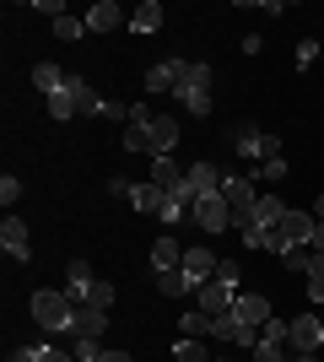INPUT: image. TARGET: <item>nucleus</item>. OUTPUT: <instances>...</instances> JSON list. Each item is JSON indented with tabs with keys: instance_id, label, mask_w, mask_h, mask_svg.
I'll list each match as a JSON object with an SVG mask.
<instances>
[{
	"instance_id": "obj_1",
	"label": "nucleus",
	"mask_w": 324,
	"mask_h": 362,
	"mask_svg": "<svg viewBox=\"0 0 324 362\" xmlns=\"http://www.w3.org/2000/svg\"><path fill=\"white\" fill-rule=\"evenodd\" d=\"M76 308H81V303L71 298V292H54V287H44V292H32V298H28L32 325H38V330H49V335H71Z\"/></svg>"
},
{
	"instance_id": "obj_2",
	"label": "nucleus",
	"mask_w": 324,
	"mask_h": 362,
	"mask_svg": "<svg viewBox=\"0 0 324 362\" xmlns=\"http://www.w3.org/2000/svg\"><path fill=\"white\" fill-rule=\"evenodd\" d=\"M173 98H179L195 119H205V114H211V65H205V60H184V65H179V87H173Z\"/></svg>"
},
{
	"instance_id": "obj_3",
	"label": "nucleus",
	"mask_w": 324,
	"mask_h": 362,
	"mask_svg": "<svg viewBox=\"0 0 324 362\" xmlns=\"http://www.w3.org/2000/svg\"><path fill=\"white\" fill-rule=\"evenodd\" d=\"M260 195H265L260 179H248V173H227V179H222V200L232 206V227L248 222V211H254V200H260Z\"/></svg>"
},
{
	"instance_id": "obj_4",
	"label": "nucleus",
	"mask_w": 324,
	"mask_h": 362,
	"mask_svg": "<svg viewBox=\"0 0 324 362\" xmlns=\"http://www.w3.org/2000/svg\"><path fill=\"white\" fill-rule=\"evenodd\" d=\"M287 351H292V357H313V351H324V319H319V314H303V319H292Z\"/></svg>"
},
{
	"instance_id": "obj_5",
	"label": "nucleus",
	"mask_w": 324,
	"mask_h": 362,
	"mask_svg": "<svg viewBox=\"0 0 324 362\" xmlns=\"http://www.w3.org/2000/svg\"><path fill=\"white\" fill-rule=\"evenodd\" d=\"M189 216H195V222H200L205 233H227V227H232V206L222 200V189H216V195H200Z\"/></svg>"
},
{
	"instance_id": "obj_6",
	"label": "nucleus",
	"mask_w": 324,
	"mask_h": 362,
	"mask_svg": "<svg viewBox=\"0 0 324 362\" xmlns=\"http://www.w3.org/2000/svg\"><path fill=\"white\" fill-rule=\"evenodd\" d=\"M152 103H130V119H124V151H146V136H152Z\"/></svg>"
},
{
	"instance_id": "obj_7",
	"label": "nucleus",
	"mask_w": 324,
	"mask_h": 362,
	"mask_svg": "<svg viewBox=\"0 0 324 362\" xmlns=\"http://www.w3.org/2000/svg\"><path fill=\"white\" fill-rule=\"evenodd\" d=\"M195 298H200V308L211 319H222V314H232V303H238V281H205Z\"/></svg>"
},
{
	"instance_id": "obj_8",
	"label": "nucleus",
	"mask_w": 324,
	"mask_h": 362,
	"mask_svg": "<svg viewBox=\"0 0 324 362\" xmlns=\"http://www.w3.org/2000/svg\"><path fill=\"white\" fill-rule=\"evenodd\" d=\"M0 249H6L11 259H22V265L32 259V238H28V222H16L11 211H6V222H0Z\"/></svg>"
},
{
	"instance_id": "obj_9",
	"label": "nucleus",
	"mask_w": 324,
	"mask_h": 362,
	"mask_svg": "<svg viewBox=\"0 0 324 362\" xmlns=\"http://www.w3.org/2000/svg\"><path fill=\"white\" fill-rule=\"evenodd\" d=\"M232 141H238V151H244V157H254V163L281 157V151H276V136H265V130H254V124H238V130H232Z\"/></svg>"
},
{
	"instance_id": "obj_10",
	"label": "nucleus",
	"mask_w": 324,
	"mask_h": 362,
	"mask_svg": "<svg viewBox=\"0 0 324 362\" xmlns=\"http://www.w3.org/2000/svg\"><path fill=\"white\" fill-rule=\"evenodd\" d=\"M173 146H179V119H173V114H157L152 136H146V157H173Z\"/></svg>"
},
{
	"instance_id": "obj_11",
	"label": "nucleus",
	"mask_w": 324,
	"mask_h": 362,
	"mask_svg": "<svg viewBox=\"0 0 324 362\" xmlns=\"http://www.w3.org/2000/svg\"><path fill=\"white\" fill-rule=\"evenodd\" d=\"M103 330H108V308L81 303V308H76V325H71V341H97Z\"/></svg>"
},
{
	"instance_id": "obj_12",
	"label": "nucleus",
	"mask_w": 324,
	"mask_h": 362,
	"mask_svg": "<svg viewBox=\"0 0 324 362\" xmlns=\"http://www.w3.org/2000/svg\"><path fill=\"white\" fill-rule=\"evenodd\" d=\"M222 189V173H216L211 163H189V173H184V195L189 200H200V195H216Z\"/></svg>"
},
{
	"instance_id": "obj_13",
	"label": "nucleus",
	"mask_w": 324,
	"mask_h": 362,
	"mask_svg": "<svg viewBox=\"0 0 324 362\" xmlns=\"http://www.w3.org/2000/svg\"><path fill=\"white\" fill-rule=\"evenodd\" d=\"M281 216H287V206H281L276 195H260V200H254V211H248V222H244V227H260V233H276V227H281ZM244 227H238V233H244Z\"/></svg>"
},
{
	"instance_id": "obj_14",
	"label": "nucleus",
	"mask_w": 324,
	"mask_h": 362,
	"mask_svg": "<svg viewBox=\"0 0 324 362\" xmlns=\"http://www.w3.org/2000/svg\"><path fill=\"white\" fill-rule=\"evenodd\" d=\"M92 287H97L92 265H87V259H71V265H65V292L76 303H92Z\"/></svg>"
},
{
	"instance_id": "obj_15",
	"label": "nucleus",
	"mask_w": 324,
	"mask_h": 362,
	"mask_svg": "<svg viewBox=\"0 0 324 362\" xmlns=\"http://www.w3.org/2000/svg\"><path fill=\"white\" fill-rule=\"evenodd\" d=\"M232 319H244V325L265 330V319H270V298H260V292H238V303H232Z\"/></svg>"
},
{
	"instance_id": "obj_16",
	"label": "nucleus",
	"mask_w": 324,
	"mask_h": 362,
	"mask_svg": "<svg viewBox=\"0 0 324 362\" xmlns=\"http://www.w3.org/2000/svg\"><path fill=\"white\" fill-rule=\"evenodd\" d=\"M71 98H76V114H92V119L108 114V98H97V87L87 76H71Z\"/></svg>"
},
{
	"instance_id": "obj_17",
	"label": "nucleus",
	"mask_w": 324,
	"mask_h": 362,
	"mask_svg": "<svg viewBox=\"0 0 324 362\" xmlns=\"http://www.w3.org/2000/svg\"><path fill=\"white\" fill-rule=\"evenodd\" d=\"M179 265H184V249H179V238H173V233H162V238L152 243V271L168 276V271H179Z\"/></svg>"
},
{
	"instance_id": "obj_18",
	"label": "nucleus",
	"mask_w": 324,
	"mask_h": 362,
	"mask_svg": "<svg viewBox=\"0 0 324 362\" xmlns=\"http://www.w3.org/2000/svg\"><path fill=\"white\" fill-rule=\"evenodd\" d=\"M216 265H222V259H216L211 249H184V276L195 281V287H205V281H211Z\"/></svg>"
},
{
	"instance_id": "obj_19",
	"label": "nucleus",
	"mask_w": 324,
	"mask_h": 362,
	"mask_svg": "<svg viewBox=\"0 0 324 362\" xmlns=\"http://www.w3.org/2000/svg\"><path fill=\"white\" fill-rule=\"evenodd\" d=\"M179 65H184V60H157L152 71H146V92H152V98L173 92V87H179Z\"/></svg>"
},
{
	"instance_id": "obj_20",
	"label": "nucleus",
	"mask_w": 324,
	"mask_h": 362,
	"mask_svg": "<svg viewBox=\"0 0 324 362\" xmlns=\"http://www.w3.org/2000/svg\"><path fill=\"white\" fill-rule=\"evenodd\" d=\"M162 200H168V189H157L152 179H146V184H136V189H130V206H136L140 216H162Z\"/></svg>"
},
{
	"instance_id": "obj_21",
	"label": "nucleus",
	"mask_w": 324,
	"mask_h": 362,
	"mask_svg": "<svg viewBox=\"0 0 324 362\" xmlns=\"http://www.w3.org/2000/svg\"><path fill=\"white\" fill-rule=\"evenodd\" d=\"M6 362H76L71 351H60L54 341H38V346H16Z\"/></svg>"
},
{
	"instance_id": "obj_22",
	"label": "nucleus",
	"mask_w": 324,
	"mask_h": 362,
	"mask_svg": "<svg viewBox=\"0 0 324 362\" xmlns=\"http://www.w3.org/2000/svg\"><path fill=\"white\" fill-rule=\"evenodd\" d=\"M32 87H38V92H44V98H54V92H65V87H71V71H60V65H32Z\"/></svg>"
},
{
	"instance_id": "obj_23",
	"label": "nucleus",
	"mask_w": 324,
	"mask_h": 362,
	"mask_svg": "<svg viewBox=\"0 0 324 362\" xmlns=\"http://www.w3.org/2000/svg\"><path fill=\"white\" fill-rule=\"evenodd\" d=\"M184 173L189 168H179L173 157H152V184L157 189H184Z\"/></svg>"
},
{
	"instance_id": "obj_24",
	"label": "nucleus",
	"mask_w": 324,
	"mask_h": 362,
	"mask_svg": "<svg viewBox=\"0 0 324 362\" xmlns=\"http://www.w3.org/2000/svg\"><path fill=\"white\" fill-rule=\"evenodd\" d=\"M119 22H130V16H124L114 0H97L92 11H87V33H108V28H119Z\"/></svg>"
},
{
	"instance_id": "obj_25",
	"label": "nucleus",
	"mask_w": 324,
	"mask_h": 362,
	"mask_svg": "<svg viewBox=\"0 0 324 362\" xmlns=\"http://www.w3.org/2000/svg\"><path fill=\"white\" fill-rule=\"evenodd\" d=\"M157 28H162V6H157V0H140V11L130 16V33L140 38V33H157Z\"/></svg>"
},
{
	"instance_id": "obj_26",
	"label": "nucleus",
	"mask_w": 324,
	"mask_h": 362,
	"mask_svg": "<svg viewBox=\"0 0 324 362\" xmlns=\"http://www.w3.org/2000/svg\"><path fill=\"white\" fill-rule=\"evenodd\" d=\"M157 292H162V298H184V292H200V287H195V281L184 276V265H179V271L157 276Z\"/></svg>"
},
{
	"instance_id": "obj_27",
	"label": "nucleus",
	"mask_w": 324,
	"mask_h": 362,
	"mask_svg": "<svg viewBox=\"0 0 324 362\" xmlns=\"http://www.w3.org/2000/svg\"><path fill=\"white\" fill-rule=\"evenodd\" d=\"M184 335L189 341H205V335H216V319L205 308H195V314H184Z\"/></svg>"
},
{
	"instance_id": "obj_28",
	"label": "nucleus",
	"mask_w": 324,
	"mask_h": 362,
	"mask_svg": "<svg viewBox=\"0 0 324 362\" xmlns=\"http://www.w3.org/2000/svg\"><path fill=\"white\" fill-rule=\"evenodd\" d=\"M173 362H211V351H205V341H189V335H179Z\"/></svg>"
},
{
	"instance_id": "obj_29",
	"label": "nucleus",
	"mask_w": 324,
	"mask_h": 362,
	"mask_svg": "<svg viewBox=\"0 0 324 362\" xmlns=\"http://www.w3.org/2000/svg\"><path fill=\"white\" fill-rule=\"evenodd\" d=\"M281 265H287V271H297V276H308V271H313V249H308V243H297V249H287V255H281Z\"/></svg>"
},
{
	"instance_id": "obj_30",
	"label": "nucleus",
	"mask_w": 324,
	"mask_h": 362,
	"mask_svg": "<svg viewBox=\"0 0 324 362\" xmlns=\"http://www.w3.org/2000/svg\"><path fill=\"white\" fill-rule=\"evenodd\" d=\"M49 114H54V124L76 119V98H71V87H65V92H54V98H49Z\"/></svg>"
},
{
	"instance_id": "obj_31",
	"label": "nucleus",
	"mask_w": 324,
	"mask_h": 362,
	"mask_svg": "<svg viewBox=\"0 0 324 362\" xmlns=\"http://www.w3.org/2000/svg\"><path fill=\"white\" fill-rule=\"evenodd\" d=\"M81 33H87V16H60L54 22V38H65V44H76Z\"/></svg>"
},
{
	"instance_id": "obj_32",
	"label": "nucleus",
	"mask_w": 324,
	"mask_h": 362,
	"mask_svg": "<svg viewBox=\"0 0 324 362\" xmlns=\"http://www.w3.org/2000/svg\"><path fill=\"white\" fill-rule=\"evenodd\" d=\"M248 357H254V362H292V351H287V346H276V341H260V346L248 351Z\"/></svg>"
},
{
	"instance_id": "obj_33",
	"label": "nucleus",
	"mask_w": 324,
	"mask_h": 362,
	"mask_svg": "<svg viewBox=\"0 0 324 362\" xmlns=\"http://www.w3.org/2000/svg\"><path fill=\"white\" fill-rule=\"evenodd\" d=\"M260 179L265 184H281V179H287V157H265V163H260Z\"/></svg>"
},
{
	"instance_id": "obj_34",
	"label": "nucleus",
	"mask_w": 324,
	"mask_h": 362,
	"mask_svg": "<svg viewBox=\"0 0 324 362\" xmlns=\"http://www.w3.org/2000/svg\"><path fill=\"white\" fill-rule=\"evenodd\" d=\"M16 200H22V179H11V173H6V179H0V206L11 211Z\"/></svg>"
},
{
	"instance_id": "obj_35",
	"label": "nucleus",
	"mask_w": 324,
	"mask_h": 362,
	"mask_svg": "<svg viewBox=\"0 0 324 362\" xmlns=\"http://www.w3.org/2000/svg\"><path fill=\"white\" fill-rule=\"evenodd\" d=\"M313 60H319V44L303 38V44H297V71H313Z\"/></svg>"
},
{
	"instance_id": "obj_36",
	"label": "nucleus",
	"mask_w": 324,
	"mask_h": 362,
	"mask_svg": "<svg viewBox=\"0 0 324 362\" xmlns=\"http://www.w3.org/2000/svg\"><path fill=\"white\" fill-rule=\"evenodd\" d=\"M114 298H119V292H114V281H97V287H92V303H97V308H114Z\"/></svg>"
},
{
	"instance_id": "obj_37",
	"label": "nucleus",
	"mask_w": 324,
	"mask_h": 362,
	"mask_svg": "<svg viewBox=\"0 0 324 362\" xmlns=\"http://www.w3.org/2000/svg\"><path fill=\"white\" fill-rule=\"evenodd\" d=\"M238 276H244V271H238L232 259H222V265H216V276H211V281H238Z\"/></svg>"
},
{
	"instance_id": "obj_38",
	"label": "nucleus",
	"mask_w": 324,
	"mask_h": 362,
	"mask_svg": "<svg viewBox=\"0 0 324 362\" xmlns=\"http://www.w3.org/2000/svg\"><path fill=\"white\" fill-rule=\"evenodd\" d=\"M130 189H136V184H130V179H108V195H119V200H130Z\"/></svg>"
},
{
	"instance_id": "obj_39",
	"label": "nucleus",
	"mask_w": 324,
	"mask_h": 362,
	"mask_svg": "<svg viewBox=\"0 0 324 362\" xmlns=\"http://www.w3.org/2000/svg\"><path fill=\"white\" fill-rule=\"evenodd\" d=\"M308 303H324V276H308Z\"/></svg>"
},
{
	"instance_id": "obj_40",
	"label": "nucleus",
	"mask_w": 324,
	"mask_h": 362,
	"mask_svg": "<svg viewBox=\"0 0 324 362\" xmlns=\"http://www.w3.org/2000/svg\"><path fill=\"white\" fill-rule=\"evenodd\" d=\"M103 362H136L130 351H103Z\"/></svg>"
},
{
	"instance_id": "obj_41",
	"label": "nucleus",
	"mask_w": 324,
	"mask_h": 362,
	"mask_svg": "<svg viewBox=\"0 0 324 362\" xmlns=\"http://www.w3.org/2000/svg\"><path fill=\"white\" fill-rule=\"evenodd\" d=\"M313 222H324V195H319V200H313Z\"/></svg>"
},
{
	"instance_id": "obj_42",
	"label": "nucleus",
	"mask_w": 324,
	"mask_h": 362,
	"mask_svg": "<svg viewBox=\"0 0 324 362\" xmlns=\"http://www.w3.org/2000/svg\"><path fill=\"white\" fill-rule=\"evenodd\" d=\"M292 362H313V357H292Z\"/></svg>"
},
{
	"instance_id": "obj_43",
	"label": "nucleus",
	"mask_w": 324,
	"mask_h": 362,
	"mask_svg": "<svg viewBox=\"0 0 324 362\" xmlns=\"http://www.w3.org/2000/svg\"><path fill=\"white\" fill-rule=\"evenodd\" d=\"M211 362H227V357H211Z\"/></svg>"
}]
</instances>
